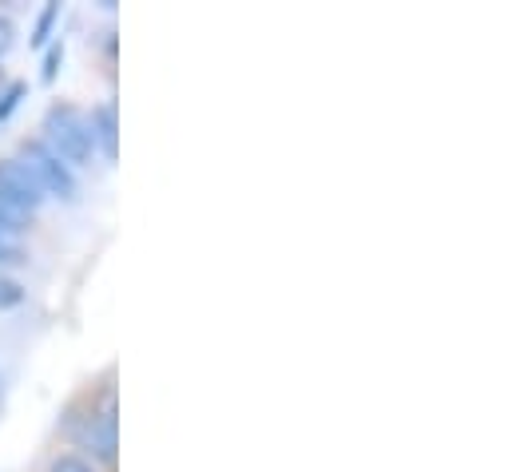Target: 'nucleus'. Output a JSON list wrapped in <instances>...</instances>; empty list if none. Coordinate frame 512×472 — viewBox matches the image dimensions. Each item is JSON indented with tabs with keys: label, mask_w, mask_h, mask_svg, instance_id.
Masks as SVG:
<instances>
[{
	"label": "nucleus",
	"mask_w": 512,
	"mask_h": 472,
	"mask_svg": "<svg viewBox=\"0 0 512 472\" xmlns=\"http://www.w3.org/2000/svg\"><path fill=\"white\" fill-rule=\"evenodd\" d=\"M56 16H60V4H56V0H48V4H44V12H40V20H36V32H32V44H36V48H40V44H48V32H52Z\"/></svg>",
	"instance_id": "obj_8"
},
{
	"label": "nucleus",
	"mask_w": 512,
	"mask_h": 472,
	"mask_svg": "<svg viewBox=\"0 0 512 472\" xmlns=\"http://www.w3.org/2000/svg\"><path fill=\"white\" fill-rule=\"evenodd\" d=\"M60 163L68 167H88L96 159V139L92 123L76 104H52L44 116V139H40Z\"/></svg>",
	"instance_id": "obj_1"
},
{
	"label": "nucleus",
	"mask_w": 512,
	"mask_h": 472,
	"mask_svg": "<svg viewBox=\"0 0 512 472\" xmlns=\"http://www.w3.org/2000/svg\"><path fill=\"white\" fill-rule=\"evenodd\" d=\"M92 139H96V151H104V159H116L120 155V108L112 100H104L92 116Z\"/></svg>",
	"instance_id": "obj_5"
},
{
	"label": "nucleus",
	"mask_w": 512,
	"mask_h": 472,
	"mask_svg": "<svg viewBox=\"0 0 512 472\" xmlns=\"http://www.w3.org/2000/svg\"><path fill=\"white\" fill-rule=\"evenodd\" d=\"M16 163L36 179V187L44 191V199H64V203L76 199V175H72V167L60 163L40 139H24Z\"/></svg>",
	"instance_id": "obj_2"
},
{
	"label": "nucleus",
	"mask_w": 512,
	"mask_h": 472,
	"mask_svg": "<svg viewBox=\"0 0 512 472\" xmlns=\"http://www.w3.org/2000/svg\"><path fill=\"white\" fill-rule=\"evenodd\" d=\"M28 223H32V215H28V211H20L12 199H4V195H0V227H4V231L24 235V227H28Z\"/></svg>",
	"instance_id": "obj_7"
},
{
	"label": "nucleus",
	"mask_w": 512,
	"mask_h": 472,
	"mask_svg": "<svg viewBox=\"0 0 512 472\" xmlns=\"http://www.w3.org/2000/svg\"><path fill=\"white\" fill-rule=\"evenodd\" d=\"M12 36H16V28H12V20L8 16H0V52L12 44Z\"/></svg>",
	"instance_id": "obj_13"
},
{
	"label": "nucleus",
	"mask_w": 512,
	"mask_h": 472,
	"mask_svg": "<svg viewBox=\"0 0 512 472\" xmlns=\"http://www.w3.org/2000/svg\"><path fill=\"white\" fill-rule=\"evenodd\" d=\"M0 195L12 199V203H16L20 211H28V215H36L40 203H44V191L36 187V179H32L16 159H0Z\"/></svg>",
	"instance_id": "obj_4"
},
{
	"label": "nucleus",
	"mask_w": 512,
	"mask_h": 472,
	"mask_svg": "<svg viewBox=\"0 0 512 472\" xmlns=\"http://www.w3.org/2000/svg\"><path fill=\"white\" fill-rule=\"evenodd\" d=\"M20 302H24V286L0 270V310H12V306H20Z\"/></svg>",
	"instance_id": "obj_9"
},
{
	"label": "nucleus",
	"mask_w": 512,
	"mask_h": 472,
	"mask_svg": "<svg viewBox=\"0 0 512 472\" xmlns=\"http://www.w3.org/2000/svg\"><path fill=\"white\" fill-rule=\"evenodd\" d=\"M48 472H96V465L84 461V457H76V453H60V457H52Z\"/></svg>",
	"instance_id": "obj_10"
},
{
	"label": "nucleus",
	"mask_w": 512,
	"mask_h": 472,
	"mask_svg": "<svg viewBox=\"0 0 512 472\" xmlns=\"http://www.w3.org/2000/svg\"><path fill=\"white\" fill-rule=\"evenodd\" d=\"M20 96H24V84H12V88L0 96V119H8V112L20 104Z\"/></svg>",
	"instance_id": "obj_11"
},
{
	"label": "nucleus",
	"mask_w": 512,
	"mask_h": 472,
	"mask_svg": "<svg viewBox=\"0 0 512 472\" xmlns=\"http://www.w3.org/2000/svg\"><path fill=\"white\" fill-rule=\"evenodd\" d=\"M80 441H84V449H88L100 465H112V461H116V401H112V393H104V405H100V409H96V405L88 409Z\"/></svg>",
	"instance_id": "obj_3"
},
{
	"label": "nucleus",
	"mask_w": 512,
	"mask_h": 472,
	"mask_svg": "<svg viewBox=\"0 0 512 472\" xmlns=\"http://www.w3.org/2000/svg\"><path fill=\"white\" fill-rule=\"evenodd\" d=\"M60 60H64V44H52V48H48V56H44V80H52V76H56Z\"/></svg>",
	"instance_id": "obj_12"
},
{
	"label": "nucleus",
	"mask_w": 512,
	"mask_h": 472,
	"mask_svg": "<svg viewBox=\"0 0 512 472\" xmlns=\"http://www.w3.org/2000/svg\"><path fill=\"white\" fill-rule=\"evenodd\" d=\"M24 262H28L24 235H16V231H4V227H0V266H24Z\"/></svg>",
	"instance_id": "obj_6"
}]
</instances>
